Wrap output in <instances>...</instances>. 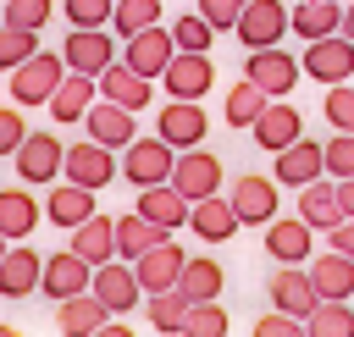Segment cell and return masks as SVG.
I'll return each instance as SVG.
<instances>
[{"instance_id":"cell-23","label":"cell","mask_w":354,"mask_h":337,"mask_svg":"<svg viewBox=\"0 0 354 337\" xmlns=\"http://www.w3.org/2000/svg\"><path fill=\"white\" fill-rule=\"evenodd\" d=\"M315 177H326L321 171V144L315 138H293L288 149H277V188H304V182H315Z\"/></svg>"},{"instance_id":"cell-48","label":"cell","mask_w":354,"mask_h":337,"mask_svg":"<svg viewBox=\"0 0 354 337\" xmlns=\"http://www.w3.org/2000/svg\"><path fill=\"white\" fill-rule=\"evenodd\" d=\"M194 11H199V17H205V22L216 28V33H232V22H238V11H243V0H199Z\"/></svg>"},{"instance_id":"cell-11","label":"cell","mask_w":354,"mask_h":337,"mask_svg":"<svg viewBox=\"0 0 354 337\" xmlns=\"http://www.w3.org/2000/svg\"><path fill=\"white\" fill-rule=\"evenodd\" d=\"M61 61H66V72H88V77H100V72L116 61V39H111V28H72L66 44H61Z\"/></svg>"},{"instance_id":"cell-24","label":"cell","mask_w":354,"mask_h":337,"mask_svg":"<svg viewBox=\"0 0 354 337\" xmlns=\"http://www.w3.org/2000/svg\"><path fill=\"white\" fill-rule=\"evenodd\" d=\"M83 215H94V188H83V182H50V193H44V221L50 227H77Z\"/></svg>"},{"instance_id":"cell-31","label":"cell","mask_w":354,"mask_h":337,"mask_svg":"<svg viewBox=\"0 0 354 337\" xmlns=\"http://www.w3.org/2000/svg\"><path fill=\"white\" fill-rule=\"evenodd\" d=\"M188 227H194L205 243H227V238L238 232V215H232V204H227L221 193H205V199L188 204Z\"/></svg>"},{"instance_id":"cell-52","label":"cell","mask_w":354,"mask_h":337,"mask_svg":"<svg viewBox=\"0 0 354 337\" xmlns=\"http://www.w3.org/2000/svg\"><path fill=\"white\" fill-rule=\"evenodd\" d=\"M337 33H348V39H354V6H343V28H337Z\"/></svg>"},{"instance_id":"cell-51","label":"cell","mask_w":354,"mask_h":337,"mask_svg":"<svg viewBox=\"0 0 354 337\" xmlns=\"http://www.w3.org/2000/svg\"><path fill=\"white\" fill-rule=\"evenodd\" d=\"M337 182V204H343V215H354V177H332Z\"/></svg>"},{"instance_id":"cell-1","label":"cell","mask_w":354,"mask_h":337,"mask_svg":"<svg viewBox=\"0 0 354 337\" xmlns=\"http://www.w3.org/2000/svg\"><path fill=\"white\" fill-rule=\"evenodd\" d=\"M6 77H11V99L28 110V105H44V99L55 94V83L66 77V61H61V50H33V55L17 61Z\"/></svg>"},{"instance_id":"cell-16","label":"cell","mask_w":354,"mask_h":337,"mask_svg":"<svg viewBox=\"0 0 354 337\" xmlns=\"http://www.w3.org/2000/svg\"><path fill=\"white\" fill-rule=\"evenodd\" d=\"M94 83H100V99H111V105H122V110H133V116L155 99V83H149L144 72H133L127 61H111Z\"/></svg>"},{"instance_id":"cell-36","label":"cell","mask_w":354,"mask_h":337,"mask_svg":"<svg viewBox=\"0 0 354 337\" xmlns=\"http://www.w3.org/2000/svg\"><path fill=\"white\" fill-rule=\"evenodd\" d=\"M221 265L216 260H183V271H177V293L188 298V304H199V298H221Z\"/></svg>"},{"instance_id":"cell-12","label":"cell","mask_w":354,"mask_h":337,"mask_svg":"<svg viewBox=\"0 0 354 337\" xmlns=\"http://www.w3.org/2000/svg\"><path fill=\"white\" fill-rule=\"evenodd\" d=\"M155 133H160L171 149H194V144H205L210 116H205V105H199V99H166V105H160V116H155Z\"/></svg>"},{"instance_id":"cell-34","label":"cell","mask_w":354,"mask_h":337,"mask_svg":"<svg viewBox=\"0 0 354 337\" xmlns=\"http://www.w3.org/2000/svg\"><path fill=\"white\" fill-rule=\"evenodd\" d=\"M160 238H171L166 227H155V221H144L138 210H127V215H116V260H138L149 243H160Z\"/></svg>"},{"instance_id":"cell-47","label":"cell","mask_w":354,"mask_h":337,"mask_svg":"<svg viewBox=\"0 0 354 337\" xmlns=\"http://www.w3.org/2000/svg\"><path fill=\"white\" fill-rule=\"evenodd\" d=\"M22 133H28V122H22V105L11 99V105H0V160L22 144Z\"/></svg>"},{"instance_id":"cell-35","label":"cell","mask_w":354,"mask_h":337,"mask_svg":"<svg viewBox=\"0 0 354 337\" xmlns=\"http://www.w3.org/2000/svg\"><path fill=\"white\" fill-rule=\"evenodd\" d=\"M310 337H354V304L348 298H315V309L304 315Z\"/></svg>"},{"instance_id":"cell-38","label":"cell","mask_w":354,"mask_h":337,"mask_svg":"<svg viewBox=\"0 0 354 337\" xmlns=\"http://www.w3.org/2000/svg\"><path fill=\"white\" fill-rule=\"evenodd\" d=\"M266 110V94L249 83V77H238L232 88H227V105H221V116H227V127H249L254 116Z\"/></svg>"},{"instance_id":"cell-27","label":"cell","mask_w":354,"mask_h":337,"mask_svg":"<svg viewBox=\"0 0 354 337\" xmlns=\"http://www.w3.org/2000/svg\"><path fill=\"white\" fill-rule=\"evenodd\" d=\"M144 221H155V227H166V232H177V227H188V199L171 188V182H149V188H138V204H133Z\"/></svg>"},{"instance_id":"cell-20","label":"cell","mask_w":354,"mask_h":337,"mask_svg":"<svg viewBox=\"0 0 354 337\" xmlns=\"http://www.w3.org/2000/svg\"><path fill=\"white\" fill-rule=\"evenodd\" d=\"M100 99V83L88 77V72H66L61 83H55V94L44 99L50 105V116H55V127H77L83 122V110Z\"/></svg>"},{"instance_id":"cell-40","label":"cell","mask_w":354,"mask_h":337,"mask_svg":"<svg viewBox=\"0 0 354 337\" xmlns=\"http://www.w3.org/2000/svg\"><path fill=\"white\" fill-rule=\"evenodd\" d=\"M183 331H188V337H227V331H232V320H227V309H221L216 298H199V304H188Z\"/></svg>"},{"instance_id":"cell-4","label":"cell","mask_w":354,"mask_h":337,"mask_svg":"<svg viewBox=\"0 0 354 337\" xmlns=\"http://www.w3.org/2000/svg\"><path fill=\"white\" fill-rule=\"evenodd\" d=\"M61 155H66V144L55 138V133H22V144L11 149V166H17V182H55L61 177Z\"/></svg>"},{"instance_id":"cell-7","label":"cell","mask_w":354,"mask_h":337,"mask_svg":"<svg viewBox=\"0 0 354 337\" xmlns=\"http://www.w3.org/2000/svg\"><path fill=\"white\" fill-rule=\"evenodd\" d=\"M243 77H249V83H254L266 99H282V94H293V83H299V55H288V50H277V44L249 50Z\"/></svg>"},{"instance_id":"cell-49","label":"cell","mask_w":354,"mask_h":337,"mask_svg":"<svg viewBox=\"0 0 354 337\" xmlns=\"http://www.w3.org/2000/svg\"><path fill=\"white\" fill-rule=\"evenodd\" d=\"M254 337H304V320L288 315V309H277V315H260L254 320Z\"/></svg>"},{"instance_id":"cell-14","label":"cell","mask_w":354,"mask_h":337,"mask_svg":"<svg viewBox=\"0 0 354 337\" xmlns=\"http://www.w3.org/2000/svg\"><path fill=\"white\" fill-rule=\"evenodd\" d=\"M88 276H94V265H88L83 254L61 249V254H44V265H39V293H44L50 304H61V298L83 293V287H88Z\"/></svg>"},{"instance_id":"cell-29","label":"cell","mask_w":354,"mask_h":337,"mask_svg":"<svg viewBox=\"0 0 354 337\" xmlns=\"http://www.w3.org/2000/svg\"><path fill=\"white\" fill-rule=\"evenodd\" d=\"M304 271H310V282H315V298H354V260H348V254H337V249H326L321 260L310 254Z\"/></svg>"},{"instance_id":"cell-50","label":"cell","mask_w":354,"mask_h":337,"mask_svg":"<svg viewBox=\"0 0 354 337\" xmlns=\"http://www.w3.org/2000/svg\"><path fill=\"white\" fill-rule=\"evenodd\" d=\"M326 238H332V249H337V254H348V260H354V215H343L337 227H326Z\"/></svg>"},{"instance_id":"cell-32","label":"cell","mask_w":354,"mask_h":337,"mask_svg":"<svg viewBox=\"0 0 354 337\" xmlns=\"http://www.w3.org/2000/svg\"><path fill=\"white\" fill-rule=\"evenodd\" d=\"M337 28H343V6L337 0H299L288 11V33H299V39H326Z\"/></svg>"},{"instance_id":"cell-46","label":"cell","mask_w":354,"mask_h":337,"mask_svg":"<svg viewBox=\"0 0 354 337\" xmlns=\"http://www.w3.org/2000/svg\"><path fill=\"white\" fill-rule=\"evenodd\" d=\"M111 6L116 0H61V17L72 28H111Z\"/></svg>"},{"instance_id":"cell-28","label":"cell","mask_w":354,"mask_h":337,"mask_svg":"<svg viewBox=\"0 0 354 337\" xmlns=\"http://www.w3.org/2000/svg\"><path fill=\"white\" fill-rule=\"evenodd\" d=\"M105 315H111V309L83 287V293H72V298H61V304H55V331H66V337H100Z\"/></svg>"},{"instance_id":"cell-37","label":"cell","mask_w":354,"mask_h":337,"mask_svg":"<svg viewBox=\"0 0 354 337\" xmlns=\"http://www.w3.org/2000/svg\"><path fill=\"white\" fill-rule=\"evenodd\" d=\"M144 309H149V326H155V331H166V337H177V331H183V320H188V298H183L177 287L144 293Z\"/></svg>"},{"instance_id":"cell-17","label":"cell","mask_w":354,"mask_h":337,"mask_svg":"<svg viewBox=\"0 0 354 337\" xmlns=\"http://www.w3.org/2000/svg\"><path fill=\"white\" fill-rule=\"evenodd\" d=\"M227 204H232L238 227H266L277 215V177H238Z\"/></svg>"},{"instance_id":"cell-43","label":"cell","mask_w":354,"mask_h":337,"mask_svg":"<svg viewBox=\"0 0 354 337\" xmlns=\"http://www.w3.org/2000/svg\"><path fill=\"white\" fill-rule=\"evenodd\" d=\"M39 50V33L33 28H11V22H0V72H11L17 61H28Z\"/></svg>"},{"instance_id":"cell-45","label":"cell","mask_w":354,"mask_h":337,"mask_svg":"<svg viewBox=\"0 0 354 337\" xmlns=\"http://www.w3.org/2000/svg\"><path fill=\"white\" fill-rule=\"evenodd\" d=\"M321 171L326 177H354V133H337L321 144Z\"/></svg>"},{"instance_id":"cell-39","label":"cell","mask_w":354,"mask_h":337,"mask_svg":"<svg viewBox=\"0 0 354 337\" xmlns=\"http://www.w3.org/2000/svg\"><path fill=\"white\" fill-rule=\"evenodd\" d=\"M160 0H116L111 6V33L116 39H127V33H138V28H149V22H160Z\"/></svg>"},{"instance_id":"cell-15","label":"cell","mask_w":354,"mask_h":337,"mask_svg":"<svg viewBox=\"0 0 354 337\" xmlns=\"http://www.w3.org/2000/svg\"><path fill=\"white\" fill-rule=\"evenodd\" d=\"M310 249H315V227L310 221H299V215H271L266 221V254L277 265H304Z\"/></svg>"},{"instance_id":"cell-33","label":"cell","mask_w":354,"mask_h":337,"mask_svg":"<svg viewBox=\"0 0 354 337\" xmlns=\"http://www.w3.org/2000/svg\"><path fill=\"white\" fill-rule=\"evenodd\" d=\"M299 221H310L315 232H326V227H337L343 221V204H337V182H304L299 188Z\"/></svg>"},{"instance_id":"cell-8","label":"cell","mask_w":354,"mask_h":337,"mask_svg":"<svg viewBox=\"0 0 354 337\" xmlns=\"http://www.w3.org/2000/svg\"><path fill=\"white\" fill-rule=\"evenodd\" d=\"M188 204L194 199H205V193H221V160L210 155V149H177V160H171V177H166Z\"/></svg>"},{"instance_id":"cell-10","label":"cell","mask_w":354,"mask_h":337,"mask_svg":"<svg viewBox=\"0 0 354 337\" xmlns=\"http://www.w3.org/2000/svg\"><path fill=\"white\" fill-rule=\"evenodd\" d=\"M88 293H94L111 315H127V309H138V304H144V287H138V276H133V265H127V260H105V265H94Z\"/></svg>"},{"instance_id":"cell-44","label":"cell","mask_w":354,"mask_h":337,"mask_svg":"<svg viewBox=\"0 0 354 337\" xmlns=\"http://www.w3.org/2000/svg\"><path fill=\"white\" fill-rule=\"evenodd\" d=\"M210 39H216V28H210L199 11H183V17L171 22V44H177V50H210Z\"/></svg>"},{"instance_id":"cell-2","label":"cell","mask_w":354,"mask_h":337,"mask_svg":"<svg viewBox=\"0 0 354 337\" xmlns=\"http://www.w3.org/2000/svg\"><path fill=\"white\" fill-rule=\"evenodd\" d=\"M116 155H122V160H116V171H122L133 188L166 182V177H171V160H177V149H171L160 133H155V138H138V133H133V138H127Z\"/></svg>"},{"instance_id":"cell-21","label":"cell","mask_w":354,"mask_h":337,"mask_svg":"<svg viewBox=\"0 0 354 337\" xmlns=\"http://www.w3.org/2000/svg\"><path fill=\"white\" fill-rule=\"evenodd\" d=\"M249 133H254V144H260V149H271V155H277V149H288V144L304 133V116H299L288 99H266V110L249 122Z\"/></svg>"},{"instance_id":"cell-18","label":"cell","mask_w":354,"mask_h":337,"mask_svg":"<svg viewBox=\"0 0 354 337\" xmlns=\"http://www.w3.org/2000/svg\"><path fill=\"white\" fill-rule=\"evenodd\" d=\"M39 221H44V204L33 199V188H28V182L0 188V238H6V243L33 238V232H39Z\"/></svg>"},{"instance_id":"cell-26","label":"cell","mask_w":354,"mask_h":337,"mask_svg":"<svg viewBox=\"0 0 354 337\" xmlns=\"http://www.w3.org/2000/svg\"><path fill=\"white\" fill-rule=\"evenodd\" d=\"M83 133H88L94 144H105V149H122L138 127H133V110H122V105H111V99H94V105L83 110Z\"/></svg>"},{"instance_id":"cell-5","label":"cell","mask_w":354,"mask_h":337,"mask_svg":"<svg viewBox=\"0 0 354 337\" xmlns=\"http://www.w3.org/2000/svg\"><path fill=\"white\" fill-rule=\"evenodd\" d=\"M299 72H310L315 83H348L354 77V39L348 33H326V39H304Z\"/></svg>"},{"instance_id":"cell-6","label":"cell","mask_w":354,"mask_h":337,"mask_svg":"<svg viewBox=\"0 0 354 337\" xmlns=\"http://www.w3.org/2000/svg\"><path fill=\"white\" fill-rule=\"evenodd\" d=\"M171 28H160V22H149V28H138V33H127L122 44H116V61H127L133 72H144L149 83L166 72V61H171Z\"/></svg>"},{"instance_id":"cell-25","label":"cell","mask_w":354,"mask_h":337,"mask_svg":"<svg viewBox=\"0 0 354 337\" xmlns=\"http://www.w3.org/2000/svg\"><path fill=\"white\" fill-rule=\"evenodd\" d=\"M266 293H271V304H277V309H288V315H299V320L315 309V282H310V271H304V265H282V271H271Z\"/></svg>"},{"instance_id":"cell-41","label":"cell","mask_w":354,"mask_h":337,"mask_svg":"<svg viewBox=\"0 0 354 337\" xmlns=\"http://www.w3.org/2000/svg\"><path fill=\"white\" fill-rule=\"evenodd\" d=\"M321 116L332 122V133H354V77H348V83H326Z\"/></svg>"},{"instance_id":"cell-19","label":"cell","mask_w":354,"mask_h":337,"mask_svg":"<svg viewBox=\"0 0 354 337\" xmlns=\"http://www.w3.org/2000/svg\"><path fill=\"white\" fill-rule=\"evenodd\" d=\"M183 249L171 243V238H160V243H149L138 260H127L133 265V276H138V287L144 293H160V287H177V271H183Z\"/></svg>"},{"instance_id":"cell-3","label":"cell","mask_w":354,"mask_h":337,"mask_svg":"<svg viewBox=\"0 0 354 337\" xmlns=\"http://www.w3.org/2000/svg\"><path fill=\"white\" fill-rule=\"evenodd\" d=\"M155 83L171 99H205L210 83H216V61H210V50H171V61H166V72Z\"/></svg>"},{"instance_id":"cell-22","label":"cell","mask_w":354,"mask_h":337,"mask_svg":"<svg viewBox=\"0 0 354 337\" xmlns=\"http://www.w3.org/2000/svg\"><path fill=\"white\" fill-rule=\"evenodd\" d=\"M39 265H44V254H33L28 243H6V254H0V298L39 293Z\"/></svg>"},{"instance_id":"cell-9","label":"cell","mask_w":354,"mask_h":337,"mask_svg":"<svg viewBox=\"0 0 354 337\" xmlns=\"http://www.w3.org/2000/svg\"><path fill=\"white\" fill-rule=\"evenodd\" d=\"M232 33H238V44H243V50L282 44V33H288V6H282V0H243V11H238V22H232Z\"/></svg>"},{"instance_id":"cell-42","label":"cell","mask_w":354,"mask_h":337,"mask_svg":"<svg viewBox=\"0 0 354 337\" xmlns=\"http://www.w3.org/2000/svg\"><path fill=\"white\" fill-rule=\"evenodd\" d=\"M50 17H55V0H6V6H0V22H11V28H33V33H39Z\"/></svg>"},{"instance_id":"cell-53","label":"cell","mask_w":354,"mask_h":337,"mask_svg":"<svg viewBox=\"0 0 354 337\" xmlns=\"http://www.w3.org/2000/svg\"><path fill=\"white\" fill-rule=\"evenodd\" d=\"M0 254H6V238H0Z\"/></svg>"},{"instance_id":"cell-30","label":"cell","mask_w":354,"mask_h":337,"mask_svg":"<svg viewBox=\"0 0 354 337\" xmlns=\"http://www.w3.org/2000/svg\"><path fill=\"white\" fill-rule=\"evenodd\" d=\"M72 254H83L88 265L116 260V215H83L72 227Z\"/></svg>"},{"instance_id":"cell-13","label":"cell","mask_w":354,"mask_h":337,"mask_svg":"<svg viewBox=\"0 0 354 337\" xmlns=\"http://www.w3.org/2000/svg\"><path fill=\"white\" fill-rule=\"evenodd\" d=\"M61 177H66V182H83V188H105V182L116 177V149H105V144H94V138H77V144H66V155H61Z\"/></svg>"}]
</instances>
